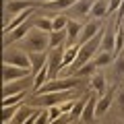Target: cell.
Here are the masks:
<instances>
[{
	"label": "cell",
	"mask_w": 124,
	"mask_h": 124,
	"mask_svg": "<svg viewBox=\"0 0 124 124\" xmlns=\"http://www.w3.org/2000/svg\"><path fill=\"white\" fill-rule=\"evenodd\" d=\"M21 50H27V54L31 52H39V54H46V50H50V33L46 31H39V29H31V33L23 39V48Z\"/></svg>",
	"instance_id": "obj_1"
},
{
	"label": "cell",
	"mask_w": 124,
	"mask_h": 124,
	"mask_svg": "<svg viewBox=\"0 0 124 124\" xmlns=\"http://www.w3.org/2000/svg\"><path fill=\"white\" fill-rule=\"evenodd\" d=\"M79 85V77H66V79H54L50 83H46L39 89V95L44 93H62V91H72V89Z\"/></svg>",
	"instance_id": "obj_2"
},
{
	"label": "cell",
	"mask_w": 124,
	"mask_h": 124,
	"mask_svg": "<svg viewBox=\"0 0 124 124\" xmlns=\"http://www.w3.org/2000/svg\"><path fill=\"white\" fill-rule=\"evenodd\" d=\"M35 99V106H44L46 110L48 108H54V106H62L64 101H68V99H72V93L70 91H62V93H44V95H37Z\"/></svg>",
	"instance_id": "obj_3"
},
{
	"label": "cell",
	"mask_w": 124,
	"mask_h": 124,
	"mask_svg": "<svg viewBox=\"0 0 124 124\" xmlns=\"http://www.w3.org/2000/svg\"><path fill=\"white\" fill-rule=\"evenodd\" d=\"M4 64H13V66L19 68H25V70H31V60H29V54L25 50H6L4 52ZM33 75V72H31Z\"/></svg>",
	"instance_id": "obj_4"
},
{
	"label": "cell",
	"mask_w": 124,
	"mask_h": 124,
	"mask_svg": "<svg viewBox=\"0 0 124 124\" xmlns=\"http://www.w3.org/2000/svg\"><path fill=\"white\" fill-rule=\"evenodd\" d=\"M31 70H25V68H19V66H13V64H4L2 66V81L4 85L8 83H17V81H23V79H29Z\"/></svg>",
	"instance_id": "obj_5"
},
{
	"label": "cell",
	"mask_w": 124,
	"mask_h": 124,
	"mask_svg": "<svg viewBox=\"0 0 124 124\" xmlns=\"http://www.w3.org/2000/svg\"><path fill=\"white\" fill-rule=\"evenodd\" d=\"M33 21H27V23H23L21 27H17L15 31H10V33H6V37H4V44H15V41H19V39H25L27 35L31 33V29H33Z\"/></svg>",
	"instance_id": "obj_6"
},
{
	"label": "cell",
	"mask_w": 124,
	"mask_h": 124,
	"mask_svg": "<svg viewBox=\"0 0 124 124\" xmlns=\"http://www.w3.org/2000/svg\"><path fill=\"white\" fill-rule=\"evenodd\" d=\"M29 60H31V72L33 77L41 70V68L48 64V54H39V52H31L29 54Z\"/></svg>",
	"instance_id": "obj_7"
},
{
	"label": "cell",
	"mask_w": 124,
	"mask_h": 124,
	"mask_svg": "<svg viewBox=\"0 0 124 124\" xmlns=\"http://www.w3.org/2000/svg\"><path fill=\"white\" fill-rule=\"evenodd\" d=\"M99 33V25L97 23H87V25L83 27V33H81V39H79V46L87 44L89 39H93V37Z\"/></svg>",
	"instance_id": "obj_8"
},
{
	"label": "cell",
	"mask_w": 124,
	"mask_h": 124,
	"mask_svg": "<svg viewBox=\"0 0 124 124\" xmlns=\"http://www.w3.org/2000/svg\"><path fill=\"white\" fill-rule=\"evenodd\" d=\"M95 114H97V99L91 95V99L87 101V108H85V112H83V116H81V120H83L85 124H91L93 118H95Z\"/></svg>",
	"instance_id": "obj_9"
},
{
	"label": "cell",
	"mask_w": 124,
	"mask_h": 124,
	"mask_svg": "<svg viewBox=\"0 0 124 124\" xmlns=\"http://www.w3.org/2000/svg\"><path fill=\"white\" fill-rule=\"evenodd\" d=\"M114 35H116V33H112V31H106V33H103L101 50H99V52H108V54L116 52V39H114Z\"/></svg>",
	"instance_id": "obj_10"
},
{
	"label": "cell",
	"mask_w": 124,
	"mask_h": 124,
	"mask_svg": "<svg viewBox=\"0 0 124 124\" xmlns=\"http://www.w3.org/2000/svg\"><path fill=\"white\" fill-rule=\"evenodd\" d=\"M33 25H35V29L46 31V33H52V31H54L52 19H50V17H33Z\"/></svg>",
	"instance_id": "obj_11"
},
{
	"label": "cell",
	"mask_w": 124,
	"mask_h": 124,
	"mask_svg": "<svg viewBox=\"0 0 124 124\" xmlns=\"http://www.w3.org/2000/svg\"><path fill=\"white\" fill-rule=\"evenodd\" d=\"M33 112H35V110H33L31 106H21V108H19V112H17V118H13L10 122H13V124H25V120L29 118Z\"/></svg>",
	"instance_id": "obj_12"
},
{
	"label": "cell",
	"mask_w": 124,
	"mask_h": 124,
	"mask_svg": "<svg viewBox=\"0 0 124 124\" xmlns=\"http://www.w3.org/2000/svg\"><path fill=\"white\" fill-rule=\"evenodd\" d=\"M106 13H108V2L106 0H95L91 4V10H89L91 17H103Z\"/></svg>",
	"instance_id": "obj_13"
},
{
	"label": "cell",
	"mask_w": 124,
	"mask_h": 124,
	"mask_svg": "<svg viewBox=\"0 0 124 124\" xmlns=\"http://www.w3.org/2000/svg\"><path fill=\"white\" fill-rule=\"evenodd\" d=\"M87 101H89V97L85 95V97H81L79 101L75 103V108H72V112H70V116H72V118H79V116H83L85 108H87Z\"/></svg>",
	"instance_id": "obj_14"
},
{
	"label": "cell",
	"mask_w": 124,
	"mask_h": 124,
	"mask_svg": "<svg viewBox=\"0 0 124 124\" xmlns=\"http://www.w3.org/2000/svg\"><path fill=\"white\" fill-rule=\"evenodd\" d=\"M52 27H54V31H64L68 27V19L66 17H62V15H54V19H52Z\"/></svg>",
	"instance_id": "obj_15"
},
{
	"label": "cell",
	"mask_w": 124,
	"mask_h": 124,
	"mask_svg": "<svg viewBox=\"0 0 124 124\" xmlns=\"http://www.w3.org/2000/svg\"><path fill=\"white\" fill-rule=\"evenodd\" d=\"M95 68H97V66H95V62L91 60V62H87L85 66H81V68H79V70H77V72H75L72 77H79V79H81V77H87V75H91V77H93Z\"/></svg>",
	"instance_id": "obj_16"
},
{
	"label": "cell",
	"mask_w": 124,
	"mask_h": 124,
	"mask_svg": "<svg viewBox=\"0 0 124 124\" xmlns=\"http://www.w3.org/2000/svg\"><path fill=\"white\" fill-rule=\"evenodd\" d=\"M112 106V95H103L101 99H97V116H101L103 112H108Z\"/></svg>",
	"instance_id": "obj_17"
},
{
	"label": "cell",
	"mask_w": 124,
	"mask_h": 124,
	"mask_svg": "<svg viewBox=\"0 0 124 124\" xmlns=\"http://www.w3.org/2000/svg\"><path fill=\"white\" fill-rule=\"evenodd\" d=\"M77 0H52V2H48L50 8L54 10H60V8H68V6H72Z\"/></svg>",
	"instance_id": "obj_18"
},
{
	"label": "cell",
	"mask_w": 124,
	"mask_h": 124,
	"mask_svg": "<svg viewBox=\"0 0 124 124\" xmlns=\"http://www.w3.org/2000/svg\"><path fill=\"white\" fill-rule=\"evenodd\" d=\"M19 108L21 106H13V108H2V122H10L13 120V116H17V112H19Z\"/></svg>",
	"instance_id": "obj_19"
},
{
	"label": "cell",
	"mask_w": 124,
	"mask_h": 124,
	"mask_svg": "<svg viewBox=\"0 0 124 124\" xmlns=\"http://www.w3.org/2000/svg\"><path fill=\"white\" fill-rule=\"evenodd\" d=\"M23 95H25V93H17V95L4 97V99H2V108H13V106H19V101H21Z\"/></svg>",
	"instance_id": "obj_20"
},
{
	"label": "cell",
	"mask_w": 124,
	"mask_h": 124,
	"mask_svg": "<svg viewBox=\"0 0 124 124\" xmlns=\"http://www.w3.org/2000/svg\"><path fill=\"white\" fill-rule=\"evenodd\" d=\"M110 58H112V54H108V52H99L97 56L93 58V62H95V66H103V64H108V62H110Z\"/></svg>",
	"instance_id": "obj_21"
},
{
	"label": "cell",
	"mask_w": 124,
	"mask_h": 124,
	"mask_svg": "<svg viewBox=\"0 0 124 124\" xmlns=\"http://www.w3.org/2000/svg\"><path fill=\"white\" fill-rule=\"evenodd\" d=\"M103 77L101 75H93L91 77V87H93V91H103Z\"/></svg>",
	"instance_id": "obj_22"
},
{
	"label": "cell",
	"mask_w": 124,
	"mask_h": 124,
	"mask_svg": "<svg viewBox=\"0 0 124 124\" xmlns=\"http://www.w3.org/2000/svg\"><path fill=\"white\" fill-rule=\"evenodd\" d=\"M120 6H122V0H110V4H108V15H114L120 10Z\"/></svg>",
	"instance_id": "obj_23"
},
{
	"label": "cell",
	"mask_w": 124,
	"mask_h": 124,
	"mask_svg": "<svg viewBox=\"0 0 124 124\" xmlns=\"http://www.w3.org/2000/svg\"><path fill=\"white\" fill-rule=\"evenodd\" d=\"M37 118H39V110H35L33 114L29 116V118L25 120V124H37Z\"/></svg>",
	"instance_id": "obj_24"
},
{
	"label": "cell",
	"mask_w": 124,
	"mask_h": 124,
	"mask_svg": "<svg viewBox=\"0 0 124 124\" xmlns=\"http://www.w3.org/2000/svg\"><path fill=\"white\" fill-rule=\"evenodd\" d=\"M66 116H62V118H58V120H54V122H50V124H66Z\"/></svg>",
	"instance_id": "obj_25"
},
{
	"label": "cell",
	"mask_w": 124,
	"mask_h": 124,
	"mask_svg": "<svg viewBox=\"0 0 124 124\" xmlns=\"http://www.w3.org/2000/svg\"><path fill=\"white\" fill-rule=\"evenodd\" d=\"M118 15H120V19H124V0H122V6H120V10H118Z\"/></svg>",
	"instance_id": "obj_26"
},
{
	"label": "cell",
	"mask_w": 124,
	"mask_h": 124,
	"mask_svg": "<svg viewBox=\"0 0 124 124\" xmlns=\"http://www.w3.org/2000/svg\"><path fill=\"white\" fill-rule=\"evenodd\" d=\"M120 106L124 108V91H120Z\"/></svg>",
	"instance_id": "obj_27"
}]
</instances>
